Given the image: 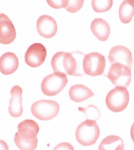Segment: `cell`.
<instances>
[{
	"label": "cell",
	"instance_id": "6da1fadb",
	"mask_svg": "<svg viewBox=\"0 0 134 150\" xmlns=\"http://www.w3.org/2000/svg\"><path fill=\"white\" fill-rule=\"evenodd\" d=\"M82 53H74L60 52L55 54L52 57L51 64L55 73L65 75L80 76L83 75L81 72V57Z\"/></svg>",
	"mask_w": 134,
	"mask_h": 150
},
{
	"label": "cell",
	"instance_id": "7a4b0ae2",
	"mask_svg": "<svg viewBox=\"0 0 134 150\" xmlns=\"http://www.w3.org/2000/svg\"><path fill=\"white\" fill-rule=\"evenodd\" d=\"M99 128L95 120H85L78 127L75 137L81 145L89 146L93 145L99 137Z\"/></svg>",
	"mask_w": 134,
	"mask_h": 150
},
{
	"label": "cell",
	"instance_id": "3957f363",
	"mask_svg": "<svg viewBox=\"0 0 134 150\" xmlns=\"http://www.w3.org/2000/svg\"><path fill=\"white\" fill-rule=\"evenodd\" d=\"M129 101V94L126 88H114L108 93L106 97L107 107L114 112H119L125 110Z\"/></svg>",
	"mask_w": 134,
	"mask_h": 150
},
{
	"label": "cell",
	"instance_id": "277c9868",
	"mask_svg": "<svg viewBox=\"0 0 134 150\" xmlns=\"http://www.w3.org/2000/svg\"><path fill=\"white\" fill-rule=\"evenodd\" d=\"M32 115L39 120L48 121L58 115L59 105L53 100H39L34 103L31 107Z\"/></svg>",
	"mask_w": 134,
	"mask_h": 150
},
{
	"label": "cell",
	"instance_id": "5b68a950",
	"mask_svg": "<svg viewBox=\"0 0 134 150\" xmlns=\"http://www.w3.org/2000/svg\"><path fill=\"white\" fill-rule=\"evenodd\" d=\"M66 75L54 73L44 78L41 84L43 93L47 96L57 95L67 85Z\"/></svg>",
	"mask_w": 134,
	"mask_h": 150
},
{
	"label": "cell",
	"instance_id": "8992f818",
	"mask_svg": "<svg viewBox=\"0 0 134 150\" xmlns=\"http://www.w3.org/2000/svg\"><path fill=\"white\" fill-rule=\"evenodd\" d=\"M106 65L105 58L99 53L93 52L85 55L83 60V69L85 74L95 77L102 75Z\"/></svg>",
	"mask_w": 134,
	"mask_h": 150
},
{
	"label": "cell",
	"instance_id": "52a82bcc",
	"mask_svg": "<svg viewBox=\"0 0 134 150\" xmlns=\"http://www.w3.org/2000/svg\"><path fill=\"white\" fill-rule=\"evenodd\" d=\"M107 77L115 86L126 88L131 82V69L120 64H113Z\"/></svg>",
	"mask_w": 134,
	"mask_h": 150
},
{
	"label": "cell",
	"instance_id": "ba28073f",
	"mask_svg": "<svg viewBox=\"0 0 134 150\" xmlns=\"http://www.w3.org/2000/svg\"><path fill=\"white\" fill-rule=\"evenodd\" d=\"M46 56L47 50L45 46L40 43H34L30 46L25 53V62L31 67H38L44 63Z\"/></svg>",
	"mask_w": 134,
	"mask_h": 150
},
{
	"label": "cell",
	"instance_id": "9c48e42d",
	"mask_svg": "<svg viewBox=\"0 0 134 150\" xmlns=\"http://www.w3.org/2000/svg\"><path fill=\"white\" fill-rule=\"evenodd\" d=\"M109 59L111 63L120 64L132 68L133 57L128 48L123 46H115L109 51Z\"/></svg>",
	"mask_w": 134,
	"mask_h": 150
},
{
	"label": "cell",
	"instance_id": "30bf717a",
	"mask_svg": "<svg viewBox=\"0 0 134 150\" xmlns=\"http://www.w3.org/2000/svg\"><path fill=\"white\" fill-rule=\"evenodd\" d=\"M16 36V32L11 20L4 14H0V43L10 44Z\"/></svg>",
	"mask_w": 134,
	"mask_h": 150
},
{
	"label": "cell",
	"instance_id": "8fae6325",
	"mask_svg": "<svg viewBox=\"0 0 134 150\" xmlns=\"http://www.w3.org/2000/svg\"><path fill=\"white\" fill-rule=\"evenodd\" d=\"M38 32L42 38H50L57 32V24L54 18L49 15L40 16L37 21Z\"/></svg>",
	"mask_w": 134,
	"mask_h": 150
},
{
	"label": "cell",
	"instance_id": "7c38bea8",
	"mask_svg": "<svg viewBox=\"0 0 134 150\" xmlns=\"http://www.w3.org/2000/svg\"><path fill=\"white\" fill-rule=\"evenodd\" d=\"M22 89L19 86H14L11 90V98L8 111L10 115L14 118H18L22 115Z\"/></svg>",
	"mask_w": 134,
	"mask_h": 150
},
{
	"label": "cell",
	"instance_id": "4fadbf2b",
	"mask_svg": "<svg viewBox=\"0 0 134 150\" xmlns=\"http://www.w3.org/2000/svg\"><path fill=\"white\" fill-rule=\"evenodd\" d=\"M39 131L37 123L32 120H25L18 125V131L16 133L20 137L28 140H35Z\"/></svg>",
	"mask_w": 134,
	"mask_h": 150
},
{
	"label": "cell",
	"instance_id": "5bb4252c",
	"mask_svg": "<svg viewBox=\"0 0 134 150\" xmlns=\"http://www.w3.org/2000/svg\"><path fill=\"white\" fill-rule=\"evenodd\" d=\"M19 61L14 53L7 52L0 57V72L4 75L12 74L18 69Z\"/></svg>",
	"mask_w": 134,
	"mask_h": 150
},
{
	"label": "cell",
	"instance_id": "9a60e30c",
	"mask_svg": "<svg viewBox=\"0 0 134 150\" xmlns=\"http://www.w3.org/2000/svg\"><path fill=\"white\" fill-rule=\"evenodd\" d=\"M91 30L95 36L102 42L109 38L110 27L108 23L102 18H95L91 24Z\"/></svg>",
	"mask_w": 134,
	"mask_h": 150
},
{
	"label": "cell",
	"instance_id": "2e32d148",
	"mask_svg": "<svg viewBox=\"0 0 134 150\" xmlns=\"http://www.w3.org/2000/svg\"><path fill=\"white\" fill-rule=\"evenodd\" d=\"M69 95L70 99L75 103H81L92 97L95 94L89 88L83 85H75L70 89Z\"/></svg>",
	"mask_w": 134,
	"mask_h": 150
},
{
	"label": "cell",
	"instance_id": "e0dca14e",
	"mask_svg": "<svg viewBox=\"0 0 134 150\" xmlns=\"http://www.w3.org/2000/svg\"><path fill=\"white\" fill-rule=\"evenodd\" d=\"M124 143L122 138L117 135L107 136L102 140L99 150H124Z\"/></svg>",
	"mask_w": 134,
	"mask_h": 150
},
{
	"label": "cell",
	"instance_id": "ac0fdd59",
	"mask_svg": "<svg viewBox=\"0 0 134 150\" xmlns=\"http://www.w3.org/2000/svg\"><path fill=\"white\" fill-rule=\"evenodd\" d=\"M134 15V0L124 1L119 9V18L123 23L128 24L131 22Z\"/></svg>",
	"mask_w": 134,
	"mask_h": 150
},
{
	"label": "cell",
	"instance_id": "d6986e66",
	"mask_svg": "<svg viewBox=\"0 0 134 150\" xmlns=\"http://www.w3.org/2000/svg\"><path fill=\"white\" fill-rule=\"evenodd\" d=\"M14 142L18 149L21 150H35L37 146L38 139L28 140L23 139L16 133L14 137Z\"/></svg>",
	"mask_w": 134,
	"mask_h": 150
},
{
	"label": "cell",
	"instance_id": "ffe728a7",
	"mask_svg": "<svg viewBox=\"0 0 134 150\" xmlns=\"http://www.w3.org/2000/svg\"><path fill=\"white\" fill-rule=\"evenodd\" d=\"M112 0H93L92 6L95 12H105L109 11L113 6Z\"/></svg>",
	"mask_w": 134,
	"mask_h": 150
},
{
	"label": "cell",
	"instance_id": "44dd1931",
	"mask_svg": "<svg viewBox=\"0 0 134 150\" xmlns=\"http://www.w3.org/2000/svg\"><path fill=\"white\" fill-rule=\"evenodd\" d=\"M79 110L80 111H82L85 113L87 119L89 118H93L95 120H97L99 119V110L97 109L96 107L93 105H91L88 107L87 109H85L83 108H79Z\"/></svg>",
	"mask_w": 134,
	"mask_h": 150
},
{
	"label": "cell",
	"instance_id": "7402d4cb",
	"mask_svg": "<svg viewBox=\"0 0 134 150\" xmlns=\"http://www.w3.org/2000/svg\"><path fill=\"white\" fill-rule=\"evenodd\" d=\"M84 3V1L78 0V1H72L68 0V5L66 7V10L71 13H76L82 8Z\"/></svg>",
	"mask_w": 134,
	"mask_h": 150
},
{
	"label": "cell",
	"instance_id": "603a6c76",
	"mask_svg": "<svg viewBox=\"0 0 134 150\" xmlns=\"http://www.w3.org/2000/svg\"><path fill=\"white\" fill-rule=\"evenodd\" d=\"M48 5L55 9H59L61 8H66L68 5V0H59V1H47Z\"/></svg>",
	"mask_w": 134,
	"mask_h": 150
},
{
	"label": "cell",
	"instance_id": "cb8c5ba5",
	"mask_svg": "<svg viewBox=\"0 0 134 150\" xmlns=\"http://www.w3.org/2000/svg\"><path fill=\"white\" fill-rule=\"evenodd\" d=\"M53 150H75L71 144L67 142L61 143L58 144Z\"/></svg>",
	"mask_w": 134,
	"mask_h": 150
},
{
	"label": "cell",
	"instance_id": "d4e9b609",
	"mask_svg": "<svg viewBox=\"0 0 134 150\" xmlns=\"http://www.w3.org/2000/svg\"><path fill=\"white\" fill-rule=\"evenodd\" d=\"M0 150H9L7 143L3 140H0Z\"/></svg>",
	"mask_w": 134,
	"mask_h": 150
},
{
	"label": "cell",
	"instance_id": "484cf974",
	"mask_svg": "<svg viewBox=\"0 0 134 150\" xmlns=\"http://www.w3.org/2000/svg\"><path fill=\"white\" fill-rule=\"evenodd\" d=\"M130 135H131V138H132V140L134 143V123L133 124L130 129Z\"/></svg>",
	"mask_w": 134,
	"mask_h": 150
}]
</instances>
